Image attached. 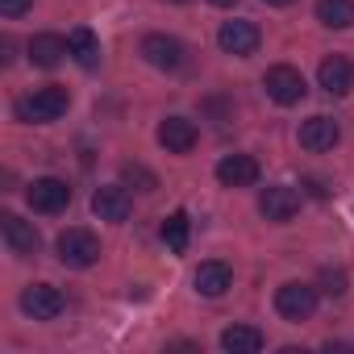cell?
<instances>
[{
	"instance_id": "cell-23",
	"label": "cell",
	"mask_w": 354,
	"mask_h": 354,
	"mask_svg": "<svg viewBox=\"0 0 354 354\" xmlns=\"http://www.w3.org/2000/svg\"><path fill=\"white\" fill-rule=\"evenodd\" d=\"M30 9H34V0H0V17H9V21L26 17Z\"/></svg>"
},
{
	"instance_id": "cell-15",
	"label": "cell",
	"mask_w": 354,
	"mask_h": 354,
	"mask_svg": "<svg viewBox=\"0 0 354 354\" xmlns=\"http://www.w3.org/2000/svg\"><path fill=\"white\" fill-rule=\"evenodd\" d=\"M217 180L225 188H250V184H259V158L254 154H225L217 162Z\"/></svg>"
},
{
	"instance_id": "cell-25",
	"label": "cell",
	"mask_w": 354,
	"mask_h": 354,
	"mask_svg": "<svg viewBox=\"0 0 354 354\" xmlns=\"http://www.w3.org/2000/svg\"><path fill=\"white\" fill-rule=\"evenodd\" d=\"M263 5H271V9H288L292 0H263Z\"/></svg>"
},
{
	"instance_id": "cell-13",
	"label": "cell",
	"mask_w": 354,
	"mask_h": 354,
	"mask_svg": "<svg viewBox=\"0 0 354 354\" xmlns=\"http://www.w3.org/2000/svg\"><path fill=\"white\" fill-rule=\"evenodd\" d=\"M337 142H342V129H337V121H333V117H325V113H317V117H308V121L300 125V146H304V150H313V154L333 150Z\"/></svg>"
},
{
	"instance_id": "cell-26",
	"label": "cell",
	"mask_w": 354,
	"mask_h": 354,
	"mask_svg": "<svg viewBox=\"0 0 354 354\" xmlns=\"http://www.w3.org/2000/svg\"><path fill=\"white\" fill-rule=\"evenodd\" d=\"M209 5H217V9H230V5H238V0H209Z\"/></svg>"
},
{
	"instance_id": "cell-4",
	"label": "cell",
	"mask_w": 354,
	"mask_h": 354,
	"mask_svg": "<svg viewBox=\"0 0 354 354\" xmlns=\"http://www.w3.org/2000/svg\"><path fill=\"white\" fill-rule=\"evenodd\" d=\"M259 42H263V34H259V26L246 21V17H238V21H221V30H217V46H221L225 55H234V59L254 55Z\"/></svg>"
},
{
	"instance_id": "cell-16",
	"label": "cell",
	"mask_w": 354,
	"mask_h": 354,
	"mask_svg": "<svg viewBox=\"0 0 354 354\" xmlns=\"http://www.w3.org/2000/svg\"><path fill=\"white\" fill-rule=\"evenodd\" d=\"M192 283H196V292H201V296L217 300V296H225V292L234 288V271H230V263H221V259H209V263H201V267H196Z\"/></svg>"
},
{
	"instance_id": "cell-20",
	"label": "cell",
	"mask_w": 354,
	"mask_h": 354,
	"mask_svg": "<svg viewBox=\"0 0 354 354\" xmlns=\"http://www.w3.org/2000/svg\"><path fill=\"white\" fill-rule=\"evenodd\" d=\"M317 21L329 30H350L354 26V0H317Z\"/></svg>"
},
{
	"instance_id": "cell-11",
	"label": "cell",
	"mask_w": 354,
	"mask_h": 354,
	"mask_svg": "<svg viewBox=\"0 0 354 354\" xmlns=\"http://www.w3.org/2000/svg\"><path fill=\"white\" fill-rule=\"evenodd\" d=\"M0 234H5V242H9V250H13L17 259H34L38 246H42L38 230H34L30 221H21L17 213H5V217H0Z\"/></svg>"
},
{
	"instance_id": "cell-5",
	"label": "cell",
	"mask_w": 354,
	"mask_h": 354,
	"mask_svg": "<svg viewBox=\"0 0 354 354\" xmlns=\"http://www.w3.org/2000/svg\"><path fill=\"white\" fill-rule=\"evenodd\" d=\"M26 201H30L34 213H46L50 217V213H63L71 205V188L63 180H55V175H42V180H34L26 188Z\"/></svg>"
},
{
	"instance_id": "cell-22",
	"label": "cell",
	"mask_w": 354,
	"mask_h": 354,
	"mask_svg": "<svg viewBox=\"0 0 354 354\" xmlns=\"http://www.w3.org/2000/svg\"><path fill=\"white\" fill-rule=\"evenodd\" d=\"M121 180H125L129 188H138V192H154V188H158L154 171H146L142 162H125V167H121Z\"/></svg>"
},
{
	"instance_id": "cell-17",
	"label": "cell",
	"mask_w": 354,
	"mask_h": 354,
	"mask_svg": "<svg viewBox=\"0 0 354 354\" xmlns=\"http://www.w3.org/2000/svg\"><path fill=\"white\" fill-rule=\"evenodd\" d=\"M63 55H71L67 50V38H59V34H34L30 38V63L34 67H59L63 63Z\"/></svg>"
},
{
	"instance_id": "cell-2",
	"label": "cell",
	"mask_w": 354,
	"mask_h": 354,
	"mask_svg": "<svg viewBox=\"0 0 354 354\" xmlns=\"http://www.w3.org/2000/svg\"><path fill=\"white\" fill-rule=\"evenodd\" d=\"M55 250H59V263L75 267V271H84V267H92L100 259V242H96L92 230H63L59 242H55Z\"/></svg>"
},
{
	"instance_id": "cell-10",
	"label": "cell",
	"mask_w": 354,
	"mask_h": 354,
	"mask_svg": "<svg viewBox=\"0 0 354 354\" xmlns=\"http://www.w3.org/2000/svg\"><path fill=\"white\" fill-rule=\"evenodd\" d=\"M129 209H133V201H129L125 184H104V188H96V192H92V213H96L100 221L121 225V221L129 217Z\"/></svg>"
},
{
	"instance_id": "cell-7",
	"label": "cell",
	"mask_w": 354,
	"mask_h": 354,
	"mask_svg": "<svg viewBox=\"0 0 354 354\" xmlns=\"http://www.w3.org/2000/svg\"><path fill=\"white\" fill-rule=\"evenodd\" d=\"M21 308H26V317H34V321H55V317L67 308V300H63V292H59L55 283H30V288L21 292Z\"/></svg>"
},
{
	"instance_id": "cell-9",
	"label": "cell",
	"mask_w": 354,
	"mask_h": 354,
	"mask_svg": "<svg viewBox=\"0 0 354 354\" xmlns=\"http://www.w3.org/2000/svg\"><path fill=\"white\" fill-rule=\"evenodd\" d=\"M259 213H263L267 221H292V217L300 213V192L288 188V184H271V188H263V196H259Z\"/></svg>"
},
{
	"instance_id": "cell-6",
	"label": "cell",
	"mask_w": 354,
	"mask_h": 354,
	"mask_svg": "<svg viewBox=\"0 0 354 354\" xmlns=\"http://www.w3.org/2000/svg\"><path fill=\"white\" fill-rule=\"evenodd\" d=\"M275 313L283 321H308L317 313V288H308V283H283L275 292Z\"/></svg>"
},
{
	"instance_id": "cell-8",
	"label": "cell",
	"mask_w": 354,
	"mask_h": 354,
	"mask_svg": "<svg viewBox=\"0 0 354 354\" xmlns=\"http://www.w3.org/2000/svg\"><path fill=\"white\" fill-rule=\"evenodd\" d=\"M142 55L158 71H180L184 67V42L171 38V34H146L142 38Z\"/></svg>"
},
{
	"instance_id": "cell-3",
	"label": "cell",
	"mask_w": 354,
	"mask_h": 354,
	"mask_svg": "<svg viewBox=\"0 0 354 354\" xmlns=\"http://www.w3.org/2000/svg\"><path fill=\"white\" fill-rule=\"evenodd\" d=\"M263 88H267V96L275 100V104H300L304 100V92H308V84H304V75L292 67V63H275V67H267V75H263Z\"/></svg>"
},
{
	"instance_id": "cell-14",
	"label": "cell",
	"mask_w": 354,
	"mask_h": 354,
	"mask_svg": "<svg viewBox=\"0 0 354 354\" xmlns=\"http://www.w3.org/2000/svg\"><path fill=\"white\" fill-rule=\"evenodd\" d=\"M317 84H321L329 96H346V92L354 88V63H350L346 55H329V59H321V67H317Z\"/></svg>"
},
{
	"instance_id": "cell-27",
	"label": "cell",
	"mask_w": 354,
	"mask_h": 354,
	"mask_svg": "<svg viewBox=\"0 0 354 354\" xmlns=\"http://www.w3.org/2000/svg\"><path fill=\"white\" fill-rule=\"evenodd\" d=\"M175 5H184V0H175Z\"/></svg>"
},
{
	"instance_id": "cell-24",
	"label": "cell",
	"mask_w": 354,
	"mask_h": 354,
	"mask_svg": "<svg viewBox=\"0 0 354 354\" xmlns=\"http://www.w3.org/2000/svg\"><path fill=\"white\" fill-rule=\"evenodd\" d=\"M321 283H325L329 296H342V292H346V275H342V271H321Z\"/></svg>"
},
{
	"instance_id": "cell-19",
	"label": "cell",
	"mask_w": 354,
	"mask_h": 354,
	"mask_svg": "<svg viewBox=\"0 0 354 354\" xmlns=\"http://www.w3.org/2000/svg\"><path fill=\"white\" fill-rule=\"evenodd\" d=\"M221 350H230V354H259L263 350V333L254 325H230L221 333Z\"/></svg>"
},
{
	"instance_id": "cell-21",
	"label": "cell",
	"mask_w": 354,
	"mask_h": 354,
	"mask_svg": "<svg viewBox=\"0 0 354 354\" xmlns=\"http://www.w3.org/2000/svg\"><path fill=\"white\" fill-rule=\"evenodd\" d=\"M188 238H192V221H188V213H171V217L162 221V242H167L171 254H184V250H188Z\"/></svg>"
},
{
	"instance_id": "cell-1",
	"label": "cell",
	"mask_w": 354,
	"mask_h": 354,
	"mask_svg": "<svg viewBox=\"0 0 354 354\" xmlns=\"http://www.w3.org/2000/svg\"><path fill=\"white\" fill-rule=\"evenodd\" d=\"M67 109H71L67 88H38L34 96L17 100V117H21V121H34V125H50V121H59Z\"/></svg>"
},
{
	"instance_id": "cell-12",
	"label": "cell",
	"mask_w": 354,
	"mask_h": 354,
	"mask_svg": "<svg viewBox=\"0 0 354 354\" xmlns=\"http://www.w3.org/2000/svg\"><path fill=\"white\" fill-rule=\"evenodd\" d=\"M196 142H201V129H196V121H188V117H167V121L158 125V146H162L167 154H188Z\"/></svg>"
},
{
	"instance_id": "cell-18",
	"label": "cell",
	"mask_w": 354,
	"mask_h": 354,
	"mask_svg": "<svg viewBox=\"0 0 354 354\" xmlns=\"http://www.w3.org/2000/svg\"><path fill=\"white\" fill-rule=\"evenodd\" d=\"M67 50H71V59L80 63V67H96L100 63V38L88 30V26H75L71 34H67Z\"/></svg>"
}]
</instances>
